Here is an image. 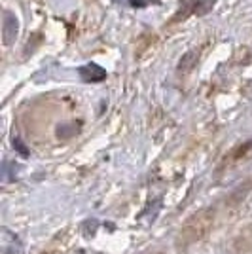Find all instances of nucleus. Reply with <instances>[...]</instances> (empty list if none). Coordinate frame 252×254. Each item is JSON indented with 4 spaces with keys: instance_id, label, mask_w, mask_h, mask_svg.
Segmentation results:
<instances>
[{
    "instance_id": "obj_1",
    "label": "nucleus",
    "mask_w": 252,
    "mask_h": 254,
    "mask_svg": "<svg viewBox=\"0 0 252 254\" xmlns=\"http://www.w3.org/2000/svg\"><path fill=\"white\" fill-rule=\"evenodd\" d=\"M0 247H2L4 254H23V243L8 228L0 230Z\"/></svg>"
},
{
    "instance_id": "obj_3",
    "label": "nucleus",
    "mask_w": 252,
    "mask_h": 254,
    "mask_svg": "<svg viewBox=\"0 0 252 254\" xmlns=\"http://www.w3.org/2000/svg\"><path fill=\"white\" fill-rule=\"evenodd\" d=\"M78 72H80L84 82H103L106 78V70H103L99 64H93V63L80 66Z\"/></svg>"
},
{
    "instance_id": "obj_5",
    "label": "nucleus",
    "mask_w": 252,
    "mask_h": 254,
    "mask_svg": "<svg viewBox=\"0 0 252 254\" xmlns=\"http://www.w3.org/2000/svg\"><path fill=\"white\" fill-rule=\"evenodd\" d=\"M97 228H99L97 220H87V222L84 224V228H82V233H84V237L91 239L95 233H97Z\"/></svg>"
},
{
    "instance_id": "obj_4",
    "label": "nucleus",
    "mask_w": 252,
    "mask_h": 254,
    "mask_svg": "<svg viewBox=\"0 0 252 254\" xmlns=\"http://www.w3.org/2000/svg\"><path fill=\"white\" fill-rule=\"evenodd\" d=\"M195 63H197V52H188L182 55V59L179 61V70H182V72H188V70H191V66H195Z\"/></svg>"
},
{
    "instance_id": "obj_6",
    "label": "nucleus",
    "mask_w": 252,
    "mask_h": 254,
    "mask_svg": "<svg viewBox=\"0 0 252 254\" xmlns=\"http://www.w3.org/2000/svg\"><path fill=\"white\" fill-rule=\"evenodd\" d=\"M13 148L17 150V152H19V154H21V156H25V158H27V156H29V150L25 148V146H23V142H21V140H17V138H15V140H13Z\"/></svg>"
},
{
    "instance_id": "obj_2",
    "label": "nucleus",
    "mask_w": 252,
    "mask_h": 254,
    "mask_svg": "<svg viewBox=\"0 0 252 254\" xmlns=\"http://www.w3.org/2000/svg\"><path fill=\"white\" fill-rule=\"evenodd\" d=\"M17 31H19L17 17H15L13 13H10V11H6V13H4V23H2V36H4V44H6V46H10V44L15 40Z\"/></svg>"
},
{
    "instance_id": "obj_7",
    "label": "nucleus",
    "mask_w": 252,
    "mask_h": 254,
    "mask_svg": "<svg viewBox=\"0 0 252 254\" xmlns=\"http://www.w3.org/2000/svg\"><path fill=\"white\" fill-rule=\"evenodd\" d=\"M131 4H133V6H144L146 0H131Z\"/></svg>"
}]
</instances>
